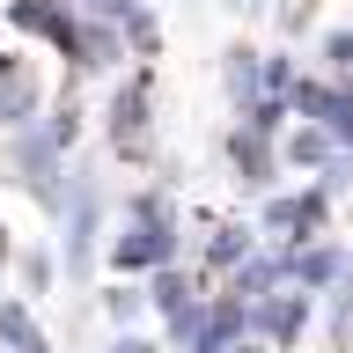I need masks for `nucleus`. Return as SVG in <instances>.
<instances>
[{"label":"nucleus","mask_w":353,"mask_h":353,"mask_svg":"<svg viewBox=\"0 0 353 353\" xmlns=\"http://www.w3.org/2000/svg\"><path fill=\"white\" fill-rule=\"evenodd\" d=\"M221 154L236 162V176L243 184H280V140H265V132H250V125H228L221 132Z\"/></svg>","instance_id":"6"},{"label":"nucleus","mask_w":353,"mask_h":353,"mask_svg":"<svg viewBox=\"0 0 353 353\" xmlns=\"http://www.w3.org/2000/svg\"><path fill=\"white\" fill-rule=\"evenodd\" d=\"M339 272H346V258H339V250H331V243H302V250H287V287H331L339 280Z\"/></svg>","instance_id":"13"},{"label":"nucleus","mask_w":353,"mask_h":353,"mask_svg":"<svg viewBox=\"0 0 353 353\" xmlns=\"http://www.w3.org/2000/svg\"><path fill=\"white\" fill-rule=\"evenodd\" d=\"M15 272H22V287H30V302H44V294L59 287V258H52V250H15Z\"/></svg>","instance_id":"17"},{"label":"nucleus","mask_w":353,"mask_h":353,"mask_svg":"<svg viewBox=\"0 0 353 353\" xmlns=\"http://www.w3.org/2000/svg\"><path fill=\"white\" fill-rule=\"evenodd\" d=\"M324 214H331V192H324V184H309V192H272V199H265V214H258V228H265L272 250H302V243H316Z\"/></svg>","instance_id":"2"},{"label":"nucleus","mask_w":353,"mask_h":353,"mask_svg":"<svg viewBox=\"0 0 353 353\" xmlns=\"http://www.w3.org/2000/svg\"><path fill=\"white\" fill-rule=\"evenodd\" d=\"M353 331V280L339 287V302H331V339H346Z\"/></svg>","instance_id":"26"},{"label":"nucleus","mask_w":353,"mask_h":353,"mask_svg":"<svg viewBox=\"0 0 353 353\" xmlns=\"http://www.w3.org/2000/svg\"><path fill=\"white\" fill-rule=\"evenodd\" d=\"M103 353H170V346H162V339H148V331H118Z\"/></svg>","instance_id":"25"},{"label":"nucleus","mask_w":353,"mask_h":353,"mask_svg":"<svg viewBox=\"0 0 353 353\" xmlns=\"http://www.w3.org/2000/svg\"><path fill=\"white\" fill-rule=\"evenodd\" d=\"M221 81H228V96H236L243 110L265 96V52H250V44H228L221 52Z\"/></svg>","instance_id":"12"},{"label":"nucleus","mask_w":353,"mask_h":353,"mask_svg":"<svg viewBox=\"0 0 353 353\" xmlns=\"http://www.w3.org/2000/svg\"><path fill=\"white\" fill-rule=\"evenodd\" d=\"M74 8H81V15H96V22H125L140 0H74Z\"/></svg>","instance_id":"24"},{"label":"nucleus","mask_w":353,"mask_h":353,"mask_svg":"<svg viewBox=\"0 0 353 353\" xmlns=\"http://www.w3.org/2000/svg\"><path fill=\"white\" fill-rule=\"evenodd\" d=\"M154 265H176V228H140L132 221L110 243V272H154Z\"/></svg>","instance_id":"8"},{"label":"nucleus","mask_w":353,"mask_h":353,"mask_svg":"<svg viewBox=\"0 0 353 353\" xmlns=\"http://www.w3.org/2000/svg\"><path fill=\"white\" fill-rule=\"evenodd\" d=\"M294 81H302V74H294V52H265V96H294Z\"/></svg>","instance_id":"22"},{"label":"nucleus","mask_w":353,"mask_h":353,"mask_svg":"<svg viewBox=\"0 0 353 353\" xmlns=\"http://www.w3.org/2000/svg\"><path fill=\"white\" fill-rule=\"evenodd\" d=\"M140 309H148V287H132V280H118V287H103V316L110 324H140Z\"/></svg>","instance_id":"19"},{"label":"nucleus","mask_w":353,"mask_h":353,"mask_svg":"<svg viewBox=\"0 0 353 353\" xmlns=\"http://www.w3.org/2000/svg\"><path fill=\"white\" fill-rule=\"evenodd\" d=\"M287 118H294V110H287L280 96H258V103L243 110V125H250V132H265V140H280V132H287Z\"/></svg>","instance_id":"21"},{"label":"nucleus","mask_w":353,"mask_h":353,"mask_svg":"<svg viewBox=\"0 0 353 353\" xmlns=\"http://www.w3.org/2000/svg\"><path fill=\"white\" fill-rule=\"evenodd\" d=\"M0 125H8V132L37 125V81H30L15 59H0Z\"/></svg>","instance_id":"11"},{"label":"nucleus","mask_w":353,"mask_h":353,"mask_svg":"<svg viewBox=\"0 0 353 353\" xmlns=\"http://www.w3.org/2000/svg\"><path fill=\"white\" fill-rule=\"evenodd\" d=\"M8 162H15V184L37 199L44 214H59V206H66V148H59V132H52V125L8 132Z\"/></svg>","instance_id":"1"},{"label":"nucleus","mask_w":353,"mask_h":353,"mask_svg":"<svg viewBox=\"0 0 353 353\" xmlns=\"http://www.w3.org/2000/svg\"><path fill=\"white\" fill-rule=\"evenodd\" d=\"M250 250H258V236H250V228H243V221H221L214 236H206V250H199V272H206V280H228V272H236L243 258H250Z\"/></svg>","instance_id":"10"},{"label":"nucleus","mask_w":353,"mask_h":353,"mask_svg":"<svg viewBox=\"0 0 353 353\" xmlns=\"http://www.w3.org/2000/svg\"><path fill=\"white\" fill-rule=\"evenodd\" d=\"M125 52H132V44H125V30H118V22H96V15H88L66 59L81 66V74H118V66H125Z\"/></svg>","instance_id":"9"},{"label":"nucleus","mask_w":353,"mask_h":353,"mask_svg":"<svg viewBox=\"0 0 353 353\" xmlns=\"http://www.w3.org/2000/svg\"><path fill=\"white\" fill-rule=\"evenodd\" d=\"M8 22H15L22 37H52L59 52H74V37H81L74 0H8Z\"/></svg>","instance_id":"7"},{"label":"nucleus","mask_w":353,"mask_h":353,"mask_svg":"<svg viewBox=\"0 0 353 353\" xmlns=\"http://www.w3.org/2000/svg\"><path fill=\"white\" fill-rule=\"evenodd\" d=\"M221 353H265V346H258V339H243V346H221Z\"/></svg>","instance_id":"29"},{"label":"nucleus","mask_w":353,"mask_h":353,"mask_svg":"<svg viewBox=\"0 0 353 353\" xmlns=\"http://www.w3.org/2000/svg\"><path fill=\"white\" fill-rule=\"evenodd\" d=\"M199 302V280L184 272V265H154L148 272V309H162V316H176V309Z\"/></svg>","instance_id":"14"},{"label":"nucleus","mask_w":353,"mask_h":353,"mask_svg":"<svg viewBox=\"0 0 353 353\" xmlns=\"http://www.w3.org/2000/svg\"><path fill=\"white\" fill-rule=\"evenodd\" d=\"M118 30H125V44L140 52V59H162V15H154L148 0H140V8H132L125 22H118Z\"/></svg>","instance_id":"16"},{"label":"nucleus","mask_w":353,"mask_h":353,"mask_svg":"<svg viewBox=\"0 0 353 353\" xmlns=\"http://www.w3.org/2000/svg\"><path fill=\"white\" fill-rule=\"evenodd\" d=\"M302 324H309V294H302V287H280V294H265V302L250 309V331H258V346L272 339V353L294 346V339H302Z\"/></svg>","instance_id":"5"},{"label":"nucleus","mask_w":353,"mask_h":353,"mask_svg":"<svg viewBox=\"0 0 353 353\" xmlns=\"http://www.w3.org/2000/svg\"><path fill=\"white\" fill-rule=\"evenodd\" d=\"M236 8H250V15H258V8H265V0H236Z\"/></svg>","instance_id":"30"},{"label":"nucleus","mask_w":353,"mask_h":353,"mask_svg":"<svg viewBox=\"0 0 353 353\" xmlns=\"http://www.w3.org/2000/svg\"><path fill=\"white\" fill-rule=\"evenodd\" d=\"M331 154H339V140L324 125H294L280 140V162H294V170H331Z\"/></svg>","instance_id":"15"},{"label":"nucleus","mask_w":353,"mask_h":353,"mask_svg":"<svg viewBox=\"0 0 353 353\" xmlns=\"http://www.w3.org/2000/svg\"><path fill=\"white\" fill-rule=\"evenodd\" d=\"M30 331H37V302H30V294H8V302H0V346H22Z\"/></svg>","instance_id":"18"},{"label":"nucleus","mask_w":353,"mask_h":353,"mask_svg":"<svg viewBox=\"0 0 353 353\" xmlns=\"http://www.w3.org/2000/svg\"><path fill=\"white\" fill-rule=\"evenodd\" d=\"M324 66L339 81H353V30H324Z\"/></svg>","instance_id":"23"},{"label":"nucleus","mask_w":353,"mask_h":353,"mask_svg":"<svg viewBox=\"0 0 353 353\" xmlns=\"http://www.w3.org/2000/svg\"><path fill=\"white\" fill-rule=\"evenodd\" d=\"M15 353H52V339H44V331H30V339H22Z\"/></svg>","instance_id":"27"},{"label":"nucleus","mask_w":353,"mask_h":353,"mask_svg":"<svg viewBox=\"0 0 353 353\" xmlns=\"http://www.w3.org/2000/svg\"><path fill=\"white\" fill-rule=\"evenodd\" d=\"M148 110H154V66H140V74L118 81V96L103 110V132H110V148L125 162H148Z\"/></svg>","instance_id":"3"},{"label":"nucleus","mask_w":353,"mask_h":353,"mask_svg":"<svg viewBox=\"0 0 353 353\" xmlns=\"http://www.w3.org/2000/svg\"><path fill=\"white\" fill-rule=\"evenodd\" d=\"M66 272H74V280H88V272H96V228H103V184H96V176H66Z\"/></svg>","instance_id":"4"},{"label":"nucleus","mask_w":353,"mask_h":353,"mask_svg":"<svg viewBox=\"0 0 353 353\" xmlns=\"http://www.w3.org/2000/svg\"><path fill=\"white\" fill-rule=\"evenodd\" d=\"M8 265H15V243H8V228H0V272H8Z\"/></svg>","instance_id":"28"},{"label":"nucleus","mask_w":353,"mask_h":353,"mask_svg":"<svg viewBox=\"0 0 353 353\" xmlns=\"http://www.w3.org/2000/svg\"><path fill=\"white\" fill-rule=\"evenodd\" d=\"M316 125H324L331 140H346V148H353V81H339V88L324 96V118H316Z\"/></svg>","instance_id":"20"}]
</instances>
